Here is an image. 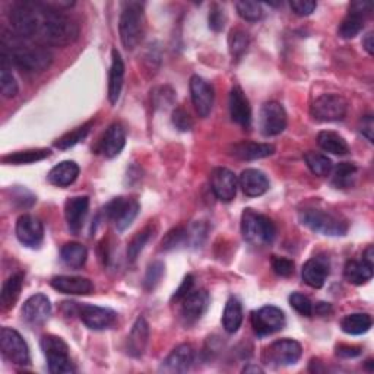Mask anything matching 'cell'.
Here are the masks:
<instances>
[{
  "label": "cell",
  "instance_id": "39",
  "mask_svg": "<svg viewBox=\"0 0 374 374\" xmlns=\"http://www.w3.org/2000/svg\"><path fill=\"white\" fill-rule=\"evenodd\" d=\"M357 177V165L353 163H341L335 167L332 183L337 189H346L354 185Z\"/></svg>",
  "mask_w": 374,
  "mask_h": 374
},
{
  "label": "cell",
  "instance_id": "11",
  "mask_svg": "<svg viewBox=\"0 0 374 374\" xmlns=\"http://www.w3.org/2000/svg\"><path fill=\"white\" fill-rule=\"evenodd\" d=\"M139 212V203L135 199L118 196L108 202L104 208V214L110 221L114 222L118 231H125L126 228L135 221Z\"/></svg>",
  "mask_w": 374,
  "mask_h": 374
},
{
  "label": "cell",
  "instance_id": "17",
  "mask_svg": "<svg viewBox=\"0 0 374 374\" xmlns=\"http://www.w3.org/2000/svg\"><path fill=\"white\" fill-rule=\"evenodd\" d=\"M237 177L228 170V168L220 167L215 168L211 173V187L215 196L222 202H231L237 195Z\"/></svg>",
  "mask_w": 374,
  "mask_h": 374
},
{
  "label": "cell",
  "instance_id": "44",
  "mask_svg": "<svg viewBox=\"0 0 374 374\" xmlns=\"http://www.w3.org/2000/svg\"><path fill=\"white\" fill-rule=\"evenodd\" d=\"M152 236V227L148 225L145 227L143 230H141L139 233H136V236L130 240V243L127 246V260L134 263L138 256L141 255V251L143 250L145 245L148 243V240Z\"/></svg>",
  "mask_w": 374,
  "mask_h": 374
},
{
  "label": "cell",
  "instance_id": "25",
  "mask_svg": "<svg viewBox=\"0 0 374 374\" xmlns=\"http://www.w3.org/2000/svg\"><path fill=\"white\" fill-rule=\"evenodd\" d=\"M240 187L243 189L245 195L250 198H258L264 195L269 190V180L267 174L256 168H247L240 176Z\"/></svg>",
  "mask_w": 374,
  "mask_h": 374
},
{
  "label": "cell",
  "instance_id": "47",
  "mask_svg": "<svg viewBox=\"0 0 374 374\" xmlns=\"http://www.w3.org/2000/svg\"><path fill=\"white\" fill-rule=\"evenodd\" d=\"M164 269H165L164 263L160 260H155L149 264L148 269H147V273H145V278H143V287H145V289H147V291H152V289L161 282Z\"/></svg>",
  "mask_w": 374,
  "mask_h": 374
},
{
  "label": "cell",
  "instance_id": "49",
  "mask_svg": "<svg viewBox=\"0 0 374 374\" xmlns=\"http://www.w3.org/2000/svg\"><path fill=\"white\" fill-rule=\"evenodd\" d=\"M227 22L225 10L218 3H214L209 9V28L215 32H220L224 30Z\"/></svg>",
  "mask_w": 374,
  "mask_h": 374
},
{
  "label": "cell",
  "instance_id": "40",
  "mask_svg": "<svg viewBox=\"0 0 374 374\" xmlns=\"http://www.w3.org/2000/svg\"><path fill=\"white\" fill-rule=\"evenodd\" d=\"M304 161L307 167L310 168V172L319 177L329 176L333 168L331 158H328L326 155L313 152V151H309L304 154Z\"/></svg>",
  "mask_w": 374,
  "mask_h": 374
},
{
  "label": "cell",
  "instance_id": "7",
  "mask_svg": "<svg viewBox=\"0 0 374 374\" xmlns=\"http://www.w3.org/2000/svg\"><path fill=\"white\" fill-rule=\"evenodd\" d=\"M40 346L47 358L48 371L53 374L75 373V366L69 357V346L62 337L54 335H44Z\"/></svg>",
  "mask_w": 374,
  "mask_h": 374
},
{
  "label": "cell",
  "instance_id": "52",
  "mask_svg": "<svg viewBox=\"0 0 374 374\" xmlns=\"http://www.w3.org/2000/svg\"><path fill=\"white\" fill-rule=\"evenodd\" d=\"M289 8L298 17H309L315 12L318 3L315 0H293V2H289Z\"/></svg>",
  "mask_w": 374,
  "mask_h": 374
},
{
  "label": "cell",
  "instance_id": "12",
  "mask_svg": "<svg viewBox=\"0 0 374 374\" xmlns=\"http://www.w3.org/2000/svg\"><path fill=\"white\" fill-rule=\"evenodd\" d=\"M284 311L275 306H264L251 313V326L258 336H268L285 326Z\"/></svg>",
  "mask_w": 374,
  "mask_h": 374
},
{
  "label": "cell",
  "instance_id": "9",
  "mask_svg": "<svg viewBox=\"0 0 374 374\" xmlns=\"http://www.w3.org/2000/svg\"><path fill=\"white\" fill-rule=\"evenodd\" d=\"M303 349L301 345L294 340H280L264 348L262 360L264 364L281 367V366H293L301 358Z\"/></svg>",
  "mask_w": 374,
  "mask_h": 374
},
{
  "label": "cell",
  "instance_id": "6",
  "mask_svg": "<svg viewBox=\"0 0 374 374\" xmlns=\"http://www.w3.org/2000/svg\"><path fill=\"white\" fill-rule=\"evenodd\" d=\"M298 218H300V222L304 227L310 228L311 231L319 233L322 236L340 237V236H345L348 231L346 221L326 211L304 209L300 212Z\"/></svg>",
  "mask_w": 374,
  "mask_h": 374
},
{
  "label": "cell",
  "instance_id": "22",
  "mask_svg": "<svg viewBox=\"0 0 374 374\" xmlns=\"http://www.w3.org/2000/svg\"><path fill=\"white\" fill-rule=\"evenodd\" d=\"M273 152H275L273 145L250 142V141L234 143L230 148V154L236 156V158L243 160V161H255V160L267 158V156H271Z\"/></svg>",
  "mask_w": 374,
  "mask_h": 374
},
{
  "label": "cell",
  "instance_id": "45",
  "mask_svg": "<svg viewBox=\"0 0 374 374\" xmlns=\"http://www.w3.org/2000/svg\"><path fill=\"white\" fill-rule=\"evenodd\" d=\"M189 241V236H187V230L185 227H176L173 230L168 231L165 234V237L161 241V250H174L178 249L180 246L186 245Z\"/></svg>",
  "mask_w": 374,
  "mask_h": 374
},
{
  "label": "cell",
  "instance_id": "13",
  "mask_svg": "<svg viewBox=\"0 0 374 374\" xmlns=\"http://www.w3.org/2000/svg\"><path fill=\"white\" fill-rule=\"evenodd\" d=\"M260 132L264 136H276L287 127L285 108L276 101L264 103L260 108Z\"/></svg>",
  "mask_w": 374,
  "mask_h": 374
},
{
  "label": "cell",
  "instance_id": "41",
  "mask_svg": "<svg viewBox=\"0 0 374 374\" xmlns=\"http://www.w3.org/2000/svg\"><path fill=\"white\" fill-rule=\"evenodd\" d=\"M0 57H2V67H0V91H2V95L5 98H14L18 94V82L15 76L12 75L9 60L3 54H0Z\"/></svg>",
  "mask_w": 374,
  "mask_h": 374
},
{
  "label": "cell",
  "instance_id": "14",
  "mask_svg": "<svg viewBox=\"0 0 374 374\" xmlns=\"http://www.w3.org/2000/svg\"><path fill=\"white\" fill-rule=\"evenodd\" d=\"M75 311L78 313L79 319L87 324L90 329L94 331H103L110 328L114 324L117 315L116 311L107 307L92 306V304H76Z\"/></svg>",
  "mask_w": 374,
  "mask_h": 374
},
{
  "label": "cell",
  "instance_id": "28",
  "mask_svg": "<svg viewBox=\"0 0 374 374\" xmlns=\"http://www.w3.org/2000/svg\"><path fill=\"white\" fill-rule=\"evenodd\" d=\"M125 82V63L123 59L117 52V48L112 50V67L110 75H108V100L112 104H116L122 94Z\"/></svg>",
  "mask_w": 374,
  "mask_h": 374
},
{
  "label": "cell",
  "instance_id": "59",
  "mask_svg": "<svg viewBox=\"0 0 374 374\" xmlns=\"http://www.w3.org/2000/svg\"><path fill=\"white\" fill-rule=\"evenodd\" d=\"M374 255H373V247L370 246L366 251H364V256H363V260L364 262H367V263H370V264H373V267H374Z\"/></svg>",
  "mask_w": 374,
  "mask_h": 374
},
{
  "label": "cell",
  "instance_id": "50",
  "mask_svg": "<svg viewBox=\"0 0 374 374\" xmlns=\"http://www.w3.org/2000/svg\"><path fill=\"white\" fill-rule=\"evenodd\" d=\"M173 125L180 130V132H189L193 127V118L190 114L185 110V108H176L173 112Z\"/></svg>",
  "mask_w": 374,
  "mask_h": 374
},
{
  "label": "cell",
  "instance_id": "48",
  "mask_svg": "<svg viewBox=\"0 0 374 374\" xmlns=\"http://www.w3.org/2000/svg\"><path fill=\"white\" fill-rule=\"evenodd\" d=\"M289 304H291V307L298 311L301 316H306V318H310L313 315V304L309 297H306L304 294H300V293H293L291 295H289Z\"/></svg>",
  "mask_w": 374,
  "mask_h": 374
},
{
  "label": "cell",
  "instance_id": "56",
  "mask_svg": "<svg viewBox=\"0 0 374 374\" xmlns=\"http://www.w3.org/2000/svg\"><path fill=\"white\" fill-rule=\"evenodd\" d=\"M349 10L357 12V14H361L367 18L371 14L373 5L370 2H353L351 5H349Z\"/></svg>",
  "mask_w": 374,
  "mask_h": 374
},
{
  "label": "cell",
  "instance_id": "32",
  "mask_svg": "<svg viewBox=\"0 0 374 374\" xmlns=\"http://www.w3.org/2000/svg\"><path fill=\"white\" fill-rule=\"evenodd\" d=\"M23 285V273L18 272L8 278L2 287V293H0V304L3 310H9L15 306L17 300L21 294V289Z\"/></svg>",
  "mask_w": 374,
  "mask_h": 374
},
{
  "label": "cell",
  "instance_id": "1",
  "mask_svg": "<svg viewBox=\"0 0 374 374\" xmlns=\"http://www.w3.org/2000/svg\"><path fill=\"white\" fill-rule=\"evenodd\" d=\"M40 3V22L35 40L43 44L65 47L75 43L79 37V25L70 17L65 15L63 12L56 10Z\"/></svg>",
  "mask_w": 374,
  "mask_h": 374
},
{
  "label": "cell",
  "instance_id": "51",
  "mask_svg": "<svg viewBox=\"0 0 374 374\" xmlns=\"http://www.w3.org/2000/svg\"><path fill=\"white\" fill-rule=\"evenodd\" d=\"M272 269L276 275L280 276H291L294 273V262L287 258L273 256L272 258Z\"/></svg>",
  "mask_w": 374,
  "mask_h": 374
},
{
  "label": "cell",
  "instance_id": "10",
  "mask_svg": "<svg viewBox=\"0 0 374 374\" xmlns=\"http://www.w3.org/2000/svg\"><path fill=\"white\" fill-rule=\"evenodd\" d=\"M0 348L3 357L17 366L30 364V349L23 337L10 328H2L0 331Z\"/></svg>",
  "mask_w": 374,
  "mask_h": 374
},
{
  "label": "cell",
  "instance_id": "46",
  "mask_svg": "<svg viewBox=\"0 0 374 374\" xmlns=\"http://www.w3.org/2000/svg\"><path fill=\"white\" fill-rule=\"evenodd\" d=\"M236 9L238 12V15L249 22H258L263 15L262 5L258 2H247V0H241V2L236 3Z\"/></svg>",
  "mask_w": 374,
  "mask_h": 374
},
{
  "label": "cell",
  "instance_id": "53",
  "mask_svg": "<svg viewBox=\"0 0 374 374\" xmlns=\"http://www.w3.org/2000/svg\"><path fill=\"white\" fill-rule=\"evenodd\" d=\"M193 284H195V278H193V275H187L186 278L183 280L182 285H180L177 289H176V293L173 294V301H180V300H183L190 291H191V288H193Z\"/></svg>",
  "mask_w": 374,
  "mask_h": 374
},
{
  "label": "cell",
  "instance_id": "33",
  "mask_svg": "<svg viewBox=\"0 0 374 374\" xmlns=\"http://www.w3.org/2000/svg\"><path fill=\"white\" fill-rule=\"evenodd\" d=\"M60 258H62V262L66 264V267L72 269H79L87 262L88 250L81 243H67L62 247Z\"/></svg>",
  "mask_w": 374,
  "mask_h": 374
},
{
  "label": "cell",
  "instance_id": "37",
  "mask_svg": "<svg viewBox=\"0 0 374 374\" xmlns=\"http://www.w3.org/2000/svg\"><path fill=\"white\" fill-rule=\"evenodd\" d=\"M52 155L50 149H28V151H19L9 154L3 156L2 161L5 164H14V165H22V164H31L43 161Z\"/></svg>",
  "mask_w": 374,
  "mask_h": 374
},
{
  "label": "cell",
  "instance_id": "42",
  "mask_svg": "<svg viewBox=\"0 0 374 374\" xmlns=\"http://www.w3.org/2000/svg\"><path fill=\"white\" fill-rule=\"evenodd\" d=\"M250 43L249 34L241 28H234L228 35V47H230V53L234 59H240L247 50Z\"/></svg>",
  "mask_w": 374,
  "mask_h": 374
},
{
  "label": "cell",
  "instance_id": "58",
  "mask_svg": "<svg viewBox=\"0 0 374 374\" xmlns=\"http://www.w3.org/2000/svg\"><path fill=\"white\" fill-rule=\"evenodd\" d=\"M331 310H332V307H331L329 303H319V304L316 306V313H318V315H320V316L328 315V313H329Z\"/></svg>",
  "mask_w": 374,
  "mask_h": 374
},
{
  "label": "cell",
  "instance_id": "30",
  "mask_svg": "<svg viewBox=\"0 0 374 374\" xmlns=\"http://www.w3.org/2000/svg\"><path fill=\"white\" fill-rule=\"evenodd\" d=\"M79 176V167L75 161H62L54 165L50 173L47 176V180L54 186L66 187L75 182Z\"/></svg>",
  "mask_w": 374,
  "mask_h": 374
},
{
  "label": "cell",
  "instance_id": "27",
  "mask_svg": "<svg viewBox=\"0 0 374 374\" xmlns=\"http://www.w3.org/2000/svg\"><path fill=\"white\" fill-rule=\"evenodd\" d=\"M50 284L56 291L63 293V294H74V295H87V294H91L94 289L92 282L87 278H82V276L60 275V276H54Z\"/></svg>",
  "mask_w": 374,
  "mask_h": 374
},
{
  "label": "cell",
  "instance_id": "36",
  "mask_svg": "<svg viewBox=\"0 0 374 374\" xmlns=\"http://www.w3.org/2000/svg\"><path fill=\"white\" fill-rule=\"evenodd\" d=\"M373 320L366 313H354L341 320V329L348 335H363L370 331Z\"/></svg>",
  "mask_w": 374,
  "mask_h": 374
},
{
  "label": "cell",
  "instance_id": "19",
  "mask_svg": "<svg viewBox=\"0 0 374 374\" xmlns=\"http://www.w3.org/2000/svg\"><path fill=\"white\" fill-rule=\"evenodd\" d=\"M182 304V316L186 324L196 323L203 313L207 311L209 306V295L205 289H198V291H190L183 300Z\"/></svg>",
  "mask_w": 374,
  "mask_h": 374
},
{
  "label": "cell",
  "instance_id": "60",
  "mask_svg": "<svg viewBox=\"0 0 374 374\" xmlns=\"http://www.w3.org/2000/svg\"><path fill=\"white\" fill-rule=\"evenodd\" d=\"M243 373H263V370L258 366H247L243 368Z\"/></svg>",
  "mask_w": 374,
  "mask_h": 374
},
{
  "label": "cell",
  "instance_id": "18",
  "mask_svg": "<svg viewBox=\"0 0 374 374\" xmlns=\"http://www.w3.org/2000/svg\"><path fill=\"white\" fill-rule=\"evenodd\" d=\"M52 315V304L44 294H35L30 297L22 306V318L30 324L40 326L44 324Z\"/></svg>",
  "mask_w": 374,
  "mask_h": 374
},
{
  "label": "cell",
  "instance_id": "29",
  "mask_svg": "<svg viewBox=\"0 0 374 374\" xmlns=\"http://www.w3.org/2000/svg\"><path fill=\"white\" fill-rule=\"evenodd\" d=\"M148 340H149V324L145 320V318H138L127 337V354L135 358L142 357L145 349H147Z\"/></svg>",
  "mask_w": 374,
  "mask_h": 374
},
{
  "label": "cell",
  "instance_id": "15",
  "mask_svg": "<svg viewBox=\"0 0 374 374\" xmlns=\"http://www.w3.org/2000/svg\"><path fill=\"white\" fill-rule=\"evenodd\" d=\"M17 237L23 246L37 249L43 243V222L32 215H21L17 221Z\"/></svg>",
  "mask_w": 374,
  "mask_h": 374
},
{
  "label": "cell",
  "instance_id": "26",
  "mask_svg": "<svg viewBox=\"0 0 374 374\" xmlns=\"http://www.w3.org/2000/svg\"><path fill=\"white\" fill-rule=\"evenodd\" d=\"M230 114L233 122L243 126L245 129L250 127L251 123V107L240 87H234L230 92Z\"/></svg>",
  "mask_w": 374,
  "mask_h": 374
},
{
  "label": "cell",
  "instance_id": "3",
  "mask_svg": "<svg viewBox=\"0 0 374 374\" xmlns=\"http://www.w3.org/2000/svg\"><path fill=\"white\" fill-rule=\"evenodd\" d=\"M241 233L250 245L264 246L271 245L276 236V227L267 215L253 209H245L241 215Z\"/></svg>",
  "mask_w": 374,
  "mask_h": 374
},
{
  "label": "cell",
  "instance_id": "34",
  "mask_svg": "<svg viewBox=\"0 0 374 374\" xmlns=\"http://www.w3.org/2000/svg\"><path fill=\"white\" fill-rule=\"evenodd\" d=\"M319 147L331 154L335 155H346L349 152V147L346 141L336 132L332 130H323L318 135Z\"/></svg>",
  "mask_w": 374,
  "mask_h": 374
},
{
  "label": "cell",
  "instance_id": "23",
  "mask_svg": "<svg viewBox=\"0 0 374 374\" xmlns=\"http://www.w3.org/2000/svg\"><path fill=\"white\" fill-rule=\"evenodd\" d=\"M328 275H329V260L323 256L309 259L304 263L303 271H301L303 281L311 288H322L324 282H326Z\"/></svg>",
  "mask_w": 374,
  "mask_h": 374
},
{
  "label": "cell",
  "instance_id": "35",
  "mask_svg": "<svg viewBox=\"0 0 374 374\" xmlns=\"http://www.w3.org/2000/svg\"><path fill=\"white\" fill-rule=\"evenodd\" d=\"M243 322V309L237 298H230L227 301L224 315H222V326L228 333H236Z\"/></svg>",
  "mask_w": 374,
  "mask_h": 374
},
{
  "label": "cell",
  "instance_id": "2",
  "mask_svg": "<svg viewBox=\"0 0 374 374\" xmlns=\"http://www.w3.org/2000/svg\"><path fill=\"white\" fill-rule=\"evenodd\" d=\"M8 60L10 66L14 65L19 70L25 74H40L47 70L53 63V54L43 45H23L17 44L12 45V50H6L2 47V53Z\"/></svg>",
  "mask_w": 374,
  "mask_h": 374
},
{
  "label": "cell",
  "instance_id": "20",
  "mask_svg": "<svg viewBox=\"0 0 374 374\" xmlns=\"http://www.w3.org/2000/svg\"><path fill=\"white\" fill-rule=\"evenodd\" d=\"M90 208L88 196H75L67 199L65 205L66 222L72 234H78L82 230L83 221H85Z\"/></svg>",
  "mask_w": 374,
  "mask_h": 374
},
{
  "label": "cell",
  "instance_id": "24",
  "mask_svg": "<svg viewBox=\"0 0 374 374\" xmlns=\"http://www.w3.org/2000/svg\"><path fill=\"white\" fill-rule=\"evenodd\" d=\"M126 145V132L120 123H113L105 130L103 139L100 141L98 151L105 158H114L123 151Z\"/></svg>",
  "mask_w": 374,
  "mask_h": 374
},
{
  "label": "cell",
  "instance_id": "31",
  "mask_svg": "<svg viewBox=\"0 0 374 374\" xmlns=\"http://www.w3.org/2000/svg\"><path fill=\"white\" fill-rule=\"evenodd\" d=\"M344 275L349 284L363 285L373 278V264L364 260H349L345 264Z\"/></svg>",
  "mask_w": 374,
  "mask_h": 374
},
{
  "label": "cell",
  "instance_id": "38",
  "mask_svg": "<svg viewBox=\"0 0 374 374\" xmlns=\"http://www.w3.org/2000/svg\"><path fill=\"white\" fill-rule=\"evenodd\" d=\"M364 21H366L364 15L349 10L348 15L341 22L340 28H337V34H340V37L346 40L354 39L361 32V30L364 28Z\"/></svg>",
  "mask_w": 374,
  "mask_h": 374
},
{
  "label": "cell",
  "instance_id": "5",
  "mask_svg": "<svg viewBox=\"0 0 374 374\" xmlns=\"http://www.w3.org/2000/svg\"><path fill=\"white\" fill-rule=\"evenodd\" d=\"M39 2H17L9 10L12 30L21 39H35L40 22Z\"/></svg>",
  "mask_w": 374,
  "mask_h": 374
},
{
  "label": "cell",
  "instance_id": "55",
  "mask_svg": "<svg viewBox=\"0 0 374 374\" xmlns=\"http://www.w3.org/2000/svg\"><path fill=\"white\" fill-rule=\"evenodd\" d=\"M361 354V349L358 346H349V345H340L336 348V355L341 358H354Z\"/></svg>",
  "mask_w": 374,
  "mask_h": 374
},
{
  "label": "cell",
  "instance_id": "16",
  "mask_svg": "<svg viewBox=\"0 0 374 374\" xmlns=\"http://www.w3.org/2000/svg\"><path fill=\"white\" fill-rule=\"evenodd\" d=\"M190 94L198 114L202 118L208 117L214 107V88L203 78L195 75L190 79Z\"/></svg>",
  "mask_w": 374,
  "mask_h": 374
},
{
  "label": "cell",
  "instance_id": "57",
  "mask_svg": "<svg viewBox=\"0 0 374 374\" xmlns=\"http://www.w3.org/2000/svg\"><path fill=\"white\" fill-rule=\"evenodd\" d=\"M363 45H364V48H366V50H367V53H368L370 56H373V53H374L373 32H368V34L366 35V37H364V40H363Z\"/></svg>",
  "mask_w": 374,
  "mask_h": 374
},
{
  "label": "cell",
  "instance_id": "8",
  "mask_svg": "<svg viewBox=\"0 0 374 374\" xmlns=\"http://www.w3.org/2000/svg\"><path fill=\"white\" fill-rule=\"evenodd\" d=\"M348 112V103L337 94H323L313 101L310 113L319 122H341Z\"/></svg>",
  "mask_w": 374,
  "mask_h": 374
},
{
  "label": "cell",
  "instance_id": "4",
  "mask_svg": "<svg viewBox=\"0 0 374 374\" xmlns=\"http://www.w3.org/2000/svg\"><path fill=\"white\" fill-rule=\"evenodd\" d=\"M118 32L126 50H134L139 45L143 37V10L139 2L123 5L118 21Z\"/></svg>",
  "mask_w": 374,
  "mask_h": 374
},
{
  "label": "cell",
  "instance_id": "43",
  "mask_svg": "<svg viewBox=\"0 0 374 374\" xmlns=\"http://www.w3.org/2000/svg\"><path fill=\"white\" fill-rule=\"evenodd\" d=\"M91 127H92V122H88L85 125L76 127L75 130H72V132H69V134H66V135H63L62 138H60L54 143V147L59 148V149H69L72 147H75L76 143H79L81 141H83L87 138Z\"/></svg>",
  "mask_w": 374,
  "mask_h": 374
},
{
  "label": "cell",
  "instance_id": "61",
  "mask_svg": "<svg viewBox=\"0 0 374 374\" xmlns=\"http://www.w3.org/2000/svg\"><path fill=\"white\" fill-rule=\"evenodd\" d=\"M367 367L370 371L373 370V360H367Z\"/></svg>",
  "mask_w": 374,
  "mask_h": 374
},
{
  "label": "cell",
  "instance_id": "21",
  "mask_svg": "<svg viewBox=\"0 0 374 374\" xmlns=\"http://www.w3.org/2000/svg\"><path fill=\"white\" fill-rule=\"evenodd\" d=\"M193 361H195V349L191 345L183 344L173 349L172 354L163 361L160 370L164 373H186Z\"/></svg>",
  "mask_w": 374,
  "mask_h": 374
},
{
  "label": "cell",
  "instance_id": "54",
  "mask_svg": "<svg viewBox=\"0 0 374 374\" xmlns=\"http://www.w3.org/2000/svg\"><path fill=\"white\" fill-rule=\"evenodd\" d=\"M360 134L363 135L364 138H367V141L373 142V134H374V118L371 114L364 116L363 118L360 120Z\"/></svg>",
  "mask_w": 374,
  "mask_h": 374
}]
</instances>
